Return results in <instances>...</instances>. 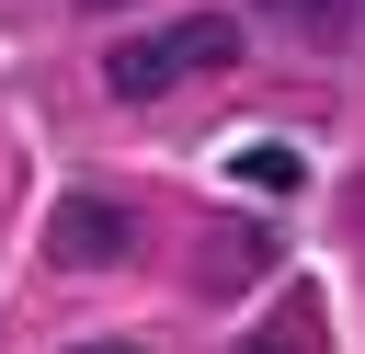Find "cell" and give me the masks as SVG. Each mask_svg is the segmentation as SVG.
Wrapping results in <instances>:
<instances>
[{"instance_id": "6da1fadb", "label": "cell", "mask_w": 365, "mask_h": 354, "mask_svg": "<svg viewBox=\"0 0 365 354\" xmlns=\"http://www.w3.org/2000/svg\"><path fill=\"white\" fill-rule=\"evenodd\" d=\"M46 251L80 263V274H103V263L137 251V206H114V194H68V206L46 217Z\"/></svg>"}, {"instance_id": "7a4b0ae2", "label": "cell", "mask_w": 365, "mask_h": 354, "mask_svg": "<svg viewBox=\"0 0 365 354\" xmlns=\"http://www.w3.org/2000/svg\"><path fill=\"white\" fill-rule=\"evenodd\" d=\"M171 80H182V69H171V34H125V46L103 57V91H114V103H160Z\"/></svg>"}, {"instance_id": "3957f363", "label": "cell", "mask_w": 365, "mask_h": 354, "mask_svg": "<svg viewBox=\"0 0 365 354\" xmlns=\"http://www.w3.org/2000/svg\"><path fill=\"white\" fill-rule=\"evenodd\" d=\"M160 34H171V69H182V80L240 57V23H228V11H182V23H160Z\"/></svg>"}, {"instance_id": "277c9868", "label": "cell", "mask_w": 365, "mask_h": 354, "mask_svg": "<svg viewBox=\"0 0 365 354\" xmlns=\"http://www.w3.org/2000/svg\"><path fill=\"white\" fill-rule=\"evenodd\" d=\"M251 11H262V23H285V34H297V46H319V57H331V46H354V0H251Z\"/></svg>"}, {"instance_id": "5b68a950", "label": "cell", "mask_w": 365, "mask_h": 354, "mask_svg": "<svg viewBox=\"0 0 365 354\" xmlns=\"http://www.w3.org/2000/svg\"><path fill=\"white\" fill-rule=\"evenodd\" d=\"M240 183H251V194H285L297 160H285V148H240Z\"/></svg>"}, {"instance_id": "8992f818", "label": "cell", "mask_w": 365, "mask_h": 354, "mask_svg": "<svg viewBox=\"0 0 365 354\" xmlns=\"http://www.w3.org/2000/svg\"><path fill=\"white\" fill-rule=\"evenodd\" d=\"M68 354H137V343H68Z\"/></svg>"}, {"instance_id": "52a82bcc", "label": "cell", "mask_w": 365, "mask_h": 354, "mask_svg": "<svg viewBox=\"0 0 365 354\" xmlns=\"http://www.w3.org/2000/svg\"><path fill=\"white\" fill-rule=\"evenodd\" d=\"M80 11H125V0H80Z\"/></svg>"}, {"instance_id": "ba28073f", "label": "cell", "mask_w": 365, "mask_h": 354, "mask_svg": "<svg viewBox=\"0 0 365 354\" xmlns=\"http://www.w3.org/2000/svg\"><path fill=\"white\" fill-rule=\"evenodd\" d=\"M262 354H285V343H262Z\"/></svg>"}]
</instances>
